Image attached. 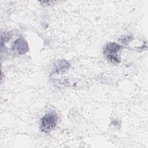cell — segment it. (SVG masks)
<instances>
[{
	"mask_svg": "<svg viewBox=\"0 0 148 148\" xmlns=\"http://www.w3.org/2000/svg\"><path fill=\"white\" fill-rule=\"evenodd\" d=\"M58 117L57 114L54 110L49 111L40 119V129L45 133H49L57 124Z\"/></svg>",
	"mask_w": 148,
	"mask_h": 148,
	"instance_id": "6da1fadb",
	"label": "cell"
},
{
	"mask_svg": "<svg viewBox=\"0 0 148 148\" xmlns=\"http://www.w3.org/2000/svg\"><path fill=\"white\" fill-rule=\"evenodd\" d=\"M121 49V46L120 45L115 42H110L104 47L103 54L108 60L111 62L117 64L120 61L119 58L118 52Z\"/></svg>",
	"mask_w": 148,
	"mask_h": 148,
	"instance_id": "7a4b0ae2",
	"label": "cell"
},
{
	"mask_svg": "<svg viewBox=\"0 0 148 148\" xmlns=\"http://www.w3.org/2000/svg\"><path fill=\"white\" fill-rule=\"evenodd\" d=\"M12 50L20 55L24 54L28 51V44L23 38H18L13 42Z\"/></svg>",
	"mask_w": 148,
	"mask_h": 148,
	"instance_id": "3957f363",
	"label": "cell"
},
{
	"mask_svg": "<svg viewBox=\"0 0 148 148\" xmlns=\"http://www.w3.org/2000/svg\"><path fill=\"white\" fill-rule=\"evenodd\" d=\"M70 66L69 63L65 60H61L57 61L53 65V73H61L67 70Z\"/></svg>",
	"mask_w": 148,
	"mask_h": 148,
	"instance_id": "277c9868",
	"label": "cell"
}]
</instances>
